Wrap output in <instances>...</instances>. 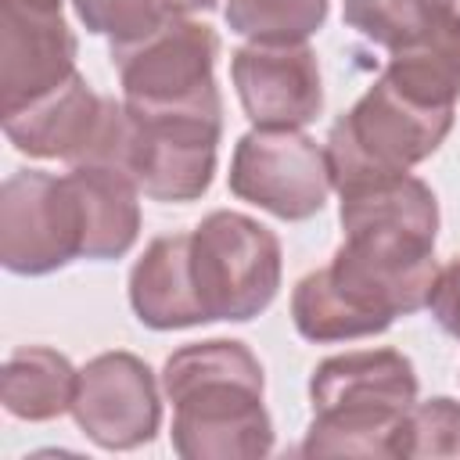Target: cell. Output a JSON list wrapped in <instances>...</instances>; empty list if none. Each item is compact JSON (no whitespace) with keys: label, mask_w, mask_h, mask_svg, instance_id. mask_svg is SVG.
<instances>
[{"label":"cell","mask_w":460,"mask_h":460,"mask_svg":"<svg viewBox=\"0 0 460 460\" xmlns=\"http://www.w3.org/2000/svg\"><path fill=\"white\" fill-rule=\"evenodd\" d=\"M392 456H460V402L449 395L413 402L395 431Z\"/></svg>","instance_id":"d6986e66"},{"label":"cell","mask_w":460,"mask_h":460,"mask_svg":"<svg viewBox=\"0 0 460 460\" xmlns=\"http://www.w3.org/2000/svg\"><path fill=\"white\" fill-rule=\"evenodd\" d=\"M79 40L61 0H0V111L72 79Z\"/></svg>","instance_id":"30bf717a"},{"label":"cell","mask_w":460,"mask_h":460,"mask_svg":"<svg viewBox=\"0 0 460 460\" xmlns=\"http://www.w3.org/2000/svg\"><path fill=\"white\" fill-rule=\"evenodd\" d=\"M75 18L86 32L104 36L111 47L147 36L162 18V0H72Z\"/></svg>","instance_id":"ffe728a7"},{"label":"cell","mask_w":460,"mask_h":460,"mask_svg":"<svg viewBox=\"0 0 460 460\" xmlns=\"http://www.w3.org/2000/svg\"><path fill=\"white\" fill-rule=\"evenodd\" d=\"M381 75L431 108H456L460 101V11L424 29L410 43L388 50Z\"/></svg>","instance_id":"9a60e30c"},{"label":"cell","mask_w":460,"mask_h":460,"mask_svg":"<svg viewBox=\"0 0 460 460\" xmlns=\"http://www.w3.org/2000/svg\"><path fill=\"white\" fill-rule=\"evenodd\" d=\"M230 83L259 129H305L323 111L320 61L309 43L248 40L230 54Z\"/></svg>","instance_id":"8fae6325"},{"label":"cell","mask_w":460,"mask_h":460,"mask_svg":"<svg viewBox=\"0 0 460 460\" xmlns=\"http://www.w3.org/2000/svg\"><path fill=\"white\" fill-rule=\"evenodd\" d=\"M331 0H226V29L262 43H309L323 29Z\"/></svg>","instance_id":"ac0fdd59"},{"label":"cell","mask_w":460,"mask_h":460,"mask_svg":"<svg viewBox=\"0 0 460 460\" xmlns=\"http://www.w3.org/2000/svg\"><path fill=\"white\" fill-rule=\"evenodd\" d=\"M129 309L151 331L201 327L205 313L190 277V230L155 237L129 270Z\"/></svg>","instance_id":"4fadbf2b"},{"label":"cell","mask_w":460,"mask_h":460,"mask_svg":"<svg viewBox=\"0 0 460 460\" xmlns=\"http://www.w3.org/2000/svg\"><path fill=\"white\" fill-rule=\"evenodd\" d=\"M172 402L169 442L183 460H255L273 453V420L262 402L266 374L237 338L190 341L162 363Z\"/></svg>","instance_id":"6da1fadb"},{"label":"cell","mask_w":460,"mask_h":460,"mask_svg":"<svg viewBox=\"0 0 460 460\" xmlns=\"http://www.w3.org/2000/svg\"><path fill=\"white\" fill-rule=\"evenodd\" d=\"M212 7H219V0H162L165 14H187V18H194L201 11H212Z\"/></svg>","instance_id":"7402d4cb"},{"label":"cell","mask_w":460,"mask_h":460,"mask_svg":"<svg viewBox=\"0 0 460 460\" xmlns=\"http://www.w3.org/2000/svg\"><path fill=\"white\" fill-rule=\"evenodd\" d=\"M190 277L205 323H248L280 291V237L244 212L216 208L190 230Z\"/></svg>","instance_id":"5b68a950"},{"label":"cell","mask_w":460,"mask_h":460,"mask_svg":"<svg viewBox=\"0 0 460 460\" xmlns=\"http://www.w3.org/2000/svg\"><path fill=\"white\" fill-rule=\"evenodd\" d=\"M230 194L284 223L313 219L334 190L323 144L302 129H259L237 137L226 172Z\"/></svg>","instance_id":"52a82bcc"},{"label":"cell","mask_w":460,"mask_h":460,"mask_svg":"<svg viewBox=\"0 0 460 460\" xmlns=\"http://www.w3.org/2000/svg\"><path fill=\"white\" fill-rule=\"evenodd\" d=\"M79 370L72 359L50 345H18L4 359L0 399L4 410L18 420H54L72 410Z\"/></svg>","instance_id":"2e32d148"},{"label":"cell","mask_w":460,"mask_h":460,"mask_svg":"<svg viewBox=\"0 0 460 460\" xmlns=\"http://www.w3.org/2000/svg\"><path fill=\"white\" fill-rule=\"evenodd\" d=\"M456 14V0H341V22L363 40L395 50Z\"/></svg>","instance_id":"e0dca14e"},{"label":"cell","mask_w":460,"mask_h":460,"mask_svg":"<svg viewBox=\"0 0 460 460\" xmlns=\"http://www.w3.org/2000/svg\"><path fill=\"white\" fill-rule=\"evenodd\" d=\"M219 137H223L219 90L180 104H151V108L126 104V144L119 169L133 176L144 198L165 205H187L212 187Z\"/></svg>","instance_id":"277c9868"},{"label":"cell","mask_w":460,"mask_h":460,"mask_svg":"<svg viewBox=\"0 0 460 460\" xmlns=\"http://www.w3.org/2000/svg\"><path fill=\"white\" fill-rule=\"evenodd\" d=\"M417 370L399 349L327 356L309 374L313 420L302 456H392L395 431L417 402Z\"/></svg>","instance_id":"7a4b0ae2"},{"label":"cell","mask_w":460,"mask_h":460,"mask_svg":"<svg viewBox=\"0 0 460 460\" xmlns=\"http://www.w3.org/2000/svg\"><path fill=\"white\" fill-rule=\"evenodd\" d=\"M75 428L101 449H137L147 446L162 428V392L155 370L133 352H101L79 367Z\"/></svg>","instance_id":"9c48e42d"},{"label":"cell","mask_w":460,"mask_h":460,"mask_svg":"<svg viewBox=\"0 0 460 460\" xmlns=\"http://www.w3.org/2000/svg\"><path fill=\"white\" fill-rule=\"evenodd\" d=\"M219 32L187 14H165L147 36L111 47L126 104H180L216 86Z\"/></svg>","instance_id":"ba28073f"},{"label":"cell","mask_w":460,"mask_h":460,"mask_svg":"<svg viewBox=\"0 0 460 460\" xmlns=\"http://www.w3.org/2000/svg\"><path fill=\"white\" fill-rule=\"evenodd\" d=\"M456 108H431L377 75L359 101L341 111L323 140L334 190L410 172L449 137Z\"/></svg>","instance_id":"3957f363"},{"label":"cell","mask_w":460,"mask_h":460,"mask_svg":"<svg viewBox=\"0 0 460 460\" xmlns=\"http://www.w3.org/2000/svg\"><path fill=\"white\" fill-rule=\"evenodd\" d=\"M108 108H111V97L97 93L75 72L72 79L47 90L43 97L14 111H0V122L14 151L29 158H61L65 165H79L90 158L104 129Z\"/></svg>","instance_id":"7c38bea8"},{"label":"cell","mask_w":460,"mask_h":460,"mask_svg":"<svg viewBox=\"0 0 460 460\" xmlns=\"http://www.w3.org/2000/svg\"><path fill=\"white\" fill-rule=\"evenodd\" d=\"M83 208V259L111 262L140 237V187L115 165H68Z\"/></svg>","instance_id":"5bb4252c"},{"label":"cell","mask_w":460,"mask_h":460,"mask_svg":"<svg viewBox=\"0 0 460 460\" xmlns=\"http://www.w3.org/2000/svg\"><path fill=\"white\" fill-rule=\"evenodd\" d=\"M428 313L449 338L460 341V255L438 266V277L428 295Z\"/></svg>","instance_id":"44dd1931"},{"label":"cell","mask_w":460,"mask_h":460,"mask_svg":"<svg viewBox=\"0 0 460 460\" xmlns=\"http://www.w3.org/2000/svg\"><path fill=\"white\" fill-rule=\"evenodd\" d=\"M83 259L75 187L47 169H18L0 183V262L18 277H47Z\"/></svg>","instance_id":"8992f818"}]
</instances>
